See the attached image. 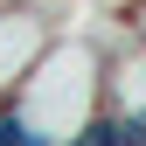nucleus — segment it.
<instances>
[{"label":"nucleus","mask_w":146,"mask_h":146,"mask_svg":"<svg viewBox=\"0 0 146 146\" xmlns=\"http://www.w3.org/2000/svg\"><path fill=\"white\" fill-rule=\"evenodd\" d=\"M7 104L21 125V146H77L104 111V49L84 35H49V49L14 84Z\"/></svg>","instance_id":"1"},{"label":"nucleus","mask_w":146,"mask_h":146,"mask_svg":"<svg viewBox=\"0 0 146 146\" xmlns=\"http://www.w3.org/2000/svg\"><path fill=\"white\" fill-rule=\"evenodd\" d=\"M104 118L125 132V146H146V42L125 21L104 42Z\"/></svg>","instance_id":"2"},{"label":"nucleus","mask_w":146,"mask_h":146,"mask_svg":"<svg viewBox=\"0 0 146 146\" xmlns=\"http://www.w3.org/2000/svg\"><path fill=\"white\" fill-rule=\"evenodd\" d=\"M49 14L28 0H0V98H14V84L35 70V56L49 49Z\"/></svg>","instance_id":"3"},{"label":"nucleus","mask_w":146,"mask_h":146,"mask_svg":"<svg viewBox=\"0 0 146 146\" xmlns=\"http://www.w3.org/2000/svg\"><path fill=\"white\" fill-rule=\"evenodd\" d=\"M0 146H21V125H14V104L0 98Z\"/></svg>","instance_id":"4"},{"label":"nucleus","mask_w":146,"mask_h":146,"mask_svg":"<svg viewBox=\"0 0 146 146\" xmlns=\"http://www.w3.org/2000/svg\"><path fill=\"white\" fill-rule=\"evenodd\" d=\"M125 28H132L139 42H146V0H132V14H125Z\"/></svg>","instance_id":"5"}]
</instances>
